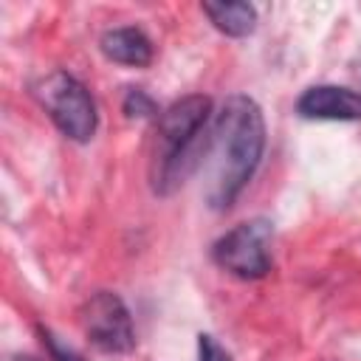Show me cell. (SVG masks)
<instances>
[{"label": "cell", "mask_w": 361, "mask_h": 361, "mask_svg": "<svg viewBox=\"0 0 361 361\" xmlns=\"http://www.w3.org/2000/svg\"><path fill=\"white\" fill-rule=\"evenodd\" d=\"M265 152V118L259 104L234 93L212 118V135L206 149V200L214 212L234 206L240 192L251 183Z\"/></svg>", "instance_id": "1"}, {"label": "cell", "mask_w": 361, "mask_h": 361, "mask_svg": "<svg viewBox=\"0 0 361 361\" xmlns=\"http://www.w3.org/2000/svg\"><path fill=\"white\" fill-rule=\"evenodd\" d=\"M212 135V99L192 93L172 102L161 118L149 161L155 195H172L206 161Z\"/></svg>", "instance_id": "2"}, {"label": "cell", "mask_w": 361, "mask_h": 361, "mask_svg": "<svg viewBox=\"0 0 361 361\" xmlns=\"http://www.w3.org/2000/svg\"><path fill=\"white\" fill-rule=\"evenodd\" d=\"M34 99L51 116V121L59 127V133L68 135L71 141L85 144L96 135V124H99L96 102H93L90 90L76 76H71L65 71H54V73L37 79Z\"/></svg>", "instance_id": "3"}, {"label": "cell", "mask_w": 361, "mask_h": 361, "mask_svg": "<svg viewBox=\"0 0 361 361\" xmlns=\"http://www.w3.org/2000/svg\"><path fill=\"white\" fill-rule=\"evenodd\" d=\"M271 240L274 226L262 217H254L226 231L214 243L212 257L226 274L237 279H262L271 271Z\"/></svg>", "instance_id": "4"}, {"label": "cell", "mask_w": 361, "mask_h": 361, "mask_svg": "<svg viewBox=\"0 0 361 361\" xmlns=\"http://www.w3.org/2000/svg\"><path fill=\"white\" fill-rule=\"evenodd\" d=\"M82 330L87 341L110 355L130 353L135 347V330L127 305L113 290H96L79 310Z\"/></svg>", "instance_id": "5"}, {"label": "cell", "mask_w": 361, "mask_h": 361, "mask_svg": "<svg viewBox=\"0 0 361 361\" xmlns=\"http://www.w3.org/2000/svg\"><path fill=\"white\" fill-rule=\"evenodd\" d=\"M296 113L302 118H322V121H358L361 93L341 85H313L299 96Z\"/></svg>", "instance_id": "6"}, {"label": "cell", "mask_w": 361, "mask_h": 361, "mask_svg": "<svg viewBox=\"0 0 361 361\" xmlns=\"http://www.w3.org/2000/svg\"><path fill=\"white\" fill-rule=\"evenodd\" d=\"M102 54L110 62L130 65V68H147L152 62V42L141 28L124 25V28H110L99 39Z\"/></svg>", "instance_id": "7"}, {"label": "cell", "mask_w": 361, "mask_h": 361, "mask_svg": "<svg viewBox=\"0 0 361 361\" xmlns=\"http://www.w3.org/2000/svg\"><path fill=\"white\" fill-rule=\"evenodd\" d=\"M203 14L226 37H248L257 28V8L251 3H203Z\"/></svg>", "instance_id": "8"}, {"label": "cell", "mask_w": 361, "mask_h": 361, "mask_svg": "<svg viewBox=\"0 0 361 361\" xmlns=\"http://www.w3.org/2000/svg\"><path fill=\"white\" fill-rule=\"evenodd\" d=\"M124 113L130 116V118H144V116H152L155 113V102L144 93V90H138V87H133V90H127V96H124Z\"/></svg>", "instance_id": "9"}, {"label": "cell", "mask_w": 361, "mask_h": 361, "mask_svg": "<svg viewBox=\"0 0 361 361\" xmlns=\"http://www.w3.org/2000/svg\"><path fill=\"white\" fill-rule=\"evenodd\" d=\"M42 341H45V347H48L51 361H85L73 347L62 344V341H59L54 333H48V330H42Z\"/></svg>", "instance_id": "10"}, {"label": "cell", "mask_w": 361, "mask_h": 361, "mask_svg": "<svg viewBox=\"0 0 361 361\" xmlns=\"http://www.w3.org/2000/svg\"><path fill=\"white\" fill-rule=\"evenodd\" d=\"M197 361H231V355L206 333L197 336Z\"/></svg>", "instance_id": "11"}, {"label": "cell", "mask_w": 361, "mask_h": 361, "mask_svg": "<svg viewBox=\"0 0 361 361\" xmlns=\"http://www.w3.org/2000/svg\"><path fill=\"white\" fill-rule=\"evenodd\" d=\"M8 361H34V358H31V355H11Z\"/></svg>", "instance_id": "12"}]
</instances>
